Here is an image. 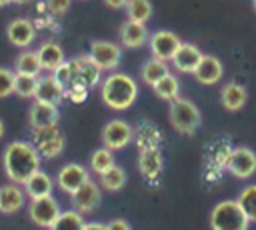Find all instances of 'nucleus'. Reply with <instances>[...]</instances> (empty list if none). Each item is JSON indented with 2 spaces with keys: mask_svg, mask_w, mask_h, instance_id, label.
Returning <instances> with one entry per match:
<instances>
[{
  "mask_svg": "<svg viewBox=\"0 0 256 230\" xmlns=\"http://www.w3.org/2000/svg\"><path fill=\"white\" fill-rule=\"evenodd\" d=\"M2 166L12 184H24L34 172L40 170V154L32 142L14 140L4 148Z\"/></svg>",
  "mask_w": 256,
  "mask_h": 230,
  "instance_id": "f257e3e1",
  "label": "nucleus"
},
{
  "mask_svg": "<svg viewBox=\"0 0 256 230\" xmlns=\"http://www.w3.org/2000/svg\"><path fill=\"white\" fill-rule=\"evenodd\" d=\"M102 102L112 110H126L138 98V84L124 72H114L102 82Z\"/></svg>",
  "mask_w": 256,
  "mask_h": 230,
  "instance_id": "f03ea898",
  "label": "nucleus"
},
{
  "mask_svg": "<svg viewBox=\"0 0 256 230\" xmlns=\"http://www.w3.org/2000/svg\"><path fill=\"white\" fill-rule=\"evenodd\" d=\"M248 224L250 220L236 200H222L210 212L212 230H248Z\"/></svg>",
  "mask_w": 256,
  "mask_h": 230,
  "instance_id": "7ed1b4c3",
  "label": "nucleus"
},
{
  "mask_svg": "<svg viewBox=\"0 0 256 230\" xmlns=\"http://www.w3.org/2000/svg\"><path fill=\"white\" fill-rule=\"evenodd\" d=\"M170 122L180 134H194L202 122V116L192 100L178 98L170 104Z\"/></svg>",
  "mask_w": 256,
  "mask_h": 230,
  "instance_id": "20e7f679",
  "label": "nucleus"
},
{
  "mask_svg": "<svg viewBox=\"0 0 256 230\" xmlns=\"http://www.w3.org/2000/svg\"><path fill=\"white\" fill-rule=\"evenodd\" d=\"M32 144L44 158H54L64 150V134L58 126L32 130Z\"/></svg>",
  "mask_w": 256,
  "mask_h": 230,
  "instance_id": "39448f33",
  "label": "nucleus"
},
{
  "mask_svg": "<svg viewBox=\"0 0 256 230\" xmlns=\"http://www.w3.org/2000/svg\"><path fill=\"white\" fill-rule=\"evenodd\" d=\"M132 138H134L132 126H130L126 120H120V118L110 120V122L102 128V132H100V140H102L104 148H108V150H112V152L126 148V146L132 142Z\"/></svg>",
  "mask_w": 256,
  "mask_h": 230,
  "instance_id": "423d86ee",
  "label": "nucleus"
},
{
  "mask_svg": "<svg viewBox=\"0 0 256 230\" xmlns=\"http://www.w3.org/2000/svg\"><path fill=\"white\" fill-rule=\"evenodd\" d=\"M148 46H150V54L156 60L168 62L176 56L178 48L182 46V40L170 32V30H156L150 38H148Z\"/></svg>",
  "mask_w": 256,
  "mask_h": 230,
  "instance_id": "0eeeda50",
  "label": "nucleus"
},
{
  "mask_svg": "<svg viewBox=\"0 0 256 230\" xmlns=\"http://www.w3.org/2000/svg\"><path fill=\"white\" fill-rule=\"evenodd\" d=\"M60 204L54 196H46V198H36V200H30L28 204V216L30 220L36 224V226H42V228H50L56 218L60 216Z\"/></svg>",
  "mask_w": 256,
  "mask_h": 230,
  "instance_id": "6e6552de",
  "label": "nucleus"
},
{
  "mask_svg": "<svg viewBox=\"0 0 256 230\" xmlns=\"http://www.w3.org/2000/svg\"><path fill=\"white\" fill-rule=\"evenodd\" d=\"M88 180H90L88 170H86L82 164H78V162H68V164H64V166L58 170V176H56L58 188H60L62 192L70 194V196H72L76 190H80Z\"/></svg>",
  "mask_w": 256,
  "mask_h": 230,
  "instance_id": "1a4fd4ad",
  "label": "nucleus"
},
{
  "mask_svg": "<svg viewBox=\"0 0 256 230\" xmlns=\"http://www.w3.org/2000/svg\"><path fill=\"white\" fill-rule=\"evenodd\" d=\"M226 168L236 178H250L256 172V154H254V150L246 148V146L232 148L228 158H226Z\"/></svg>",
  "mask_w": 256,
  "mask_h": 230,
  "instance_id": "9d476101",
  "label": "nucleus"
},
{
  "mask_svg": "<svg viewBox=\"0 0 256 230\" xmlns=\"http://www.w3.org/2000/svg\"><path fill=\"white\" fill-rule=\"evenodd\" d=\"M88 56H90V60H92L100 70H114V68L120 64L122 52H120V46L114 44V42L96 40V42H92Z\"/></svg>",
  "mask_w": 256,
  "mask_h": 230,
  "instance_id": "9b49d317",
  "label": "nucleus"
},
{
  "mask_svg": "<svg viewBox=\"0 0 256 230\" xmlns=\"http://www.w3.org/2000/svg\"><path fill=\"white\" fill-rule=\"evenodd\" d=\"M8 40L18 48H28L36 38V24L28 18H14L6 28Z\"/></svg>",
  "mask_w": 256,
  "mask_h": 230,
  "instance_id": "f8f14e48",
  "label": "nucleus"
},
{
  "mask_svg": "<svg viewBox=\"0 0 256 230\" xmlns=\"http://www.w3.org/2000/svg\"><path fill=\"white\" fill-rule=\"evenodd\" d=\"M58 106L46 104V102H34L28 110V122L32 126V130L38 128H48V126H58Z\"/></svg>",
  "mask_w": 256,
  "mask_h": 230,
  "instance_id": "ddd939ff",
  "label": "nucleus"
},
{
  "mask_svg": "<svg viewBox=\"0 0 256 230\" xmlns=\"http://www.w3.org/2000/svg\"><path fill=\"white\" fill-rule=\"evenodd\" d=\"M64 96H66V90L62 88V84L52 74L38 78V88H36V94H34L36 102H46V104L58 106Z\"/></svg>",
  "mask_w": 256,
  "mask_h": 230,
  "instance_id": "4468645a",
  "label": "nucleus"
},
{
  "mask_svg": "<svg viewBox=\"0 0 256 230\" xmlns=\"http://www.w3.org/2000/svg\"><path fill=\"white\" fill-rule=\"evenodd\" d=\"M100 198H102L100 188L96 186V182L88 180L80 190H76L72 194V206H74L76 212L86 214V212H92L100 204Z\"/></svg>",
  "mask_w": 256,
  "mask_h": 230,
  "instance_id": "2eb2a0df",
  "label": "nucleus"
},
{
  "mask_svg": "<svg viewBox=\"0 0 256 230\" xmlns=\"http://www.w3.org/2000/svg\"><path fill=\"white\" fill-rule=\"evenodd\" d=\"M202 52L198 46L194 44H188V42H182V46L178 48L176 56L172 58V64L178 72H184V74H194V70L198 68L200 60H202Z\"/></svg>",
  "mask_w": 256,
  "mask_h": 230,
  "instance_id": "dca6fc26",
  "label": "nucleus"
},
{
  "mask_svg": "<svg viewBox=\"0 0 256 230\" xmlns=\"http://www.w3.org/2000/svg\"><path fill=\"white\" fill-rule=\"evenodd\" d=\"M222 74H224L222 62L216 56H210V54H204L200 64H198V68L194 70V78L200 84H206V86H212V84L220 82Z\"/></svg>",
  "mask_w": 256,
  "mask_h": 230,
  "instance_id": "f3484780",
  "label": "nucleus"
},
{
  "mask_svg": "<svg viewBox=\"0 0 256 230\" xmlns=\"http://www.w3.org/2000/svg\"><path fill=\"white\" fill-rule=\"evenodd\" d=\"M138 168L142 172V176L150 182H154L156 178H160L162 168H164V158L160 148H148V150H140V158H138Z\"/></svg>",
  "mask_w": 256,
  "mask_h": 230,
  "instance_id": "a211bd4d",
  "label": "nucleus"
},
{
  "mask_svg": "<svg viewBox=\"0 0 256 230\" xmlns=\"http://www.w3.org/2000/svg\"><path fill=\"white\" fill-rule=\"evenodd\" d=\"M52 190H54V182L52 178L38 170L34 172L26 182H24V192L30 200H36V198H46V196H52Z\"/></svg>",
  "mask_w": 256,
  "mask_h": 230,
  "instance_id": "6ab92c4d",
  "label": "nucleus"
},
{
  "mask_svg": "<svg viewBox=\"0 0 256 230\" xmlns=\"http://www.w3.org/2000/svg\"><path fill=\"white\" fill-rule=\"evenodd\" d=\"M36 54H38V60H40L42 70H48V72H54L56 68H60L66 62L64 50L56 42H44V44H40V48L36 50Z\"/></svg>",
  "mask_w": 256,
  "mask_h": 230,
  "instance_id": "aec40b11",
  "label": "nucleus"
},
{
  "mask_svg": "<svg viewBox=\"0 0 256 230\" xmlns=\"http://www.w3.org/2000/svg\"><path fill=\"white\" fill-rule=\"evenodd\" d=\"M24 206V190L18 184H6L0 188V212L14 214Z\"/></svg>",
  "mask_w": 256,
  "mask_h": 230,
  "instance_id": "412c9836",
  "label": "nucleus"
},
{
  "mask_svg": "<svg viewBox=\"0 0 256 230\" xmlns=\"http://www.w3.org/2000/svg\"><path fill=\"white\" fill-rule=\"evenodd\" d=\"M146 40H148V30H146L144 24L126 20V22L120 26V42H122L126 48H140Z\"/></svg>",
  "mask_w": 256,
  "mask_h": 230,
  "instance_id": "4be33fe9",
  "label": "nucleus"
},
{
  "mask_svg": "<svg viewBox=\"0 0 256 230\" xmlns=\"http://www.w3.org/2000/svg\"><path fill=\"white\" fill-rule=\"evenodd\" d=\"M220 100H222V106L230 112L234 110H240L246 100H248V94H246V88L236 84V82H228L224 88H222V94H220Z\"/></svg>",
  "mask_w": 256,
  "mask_h": 230,
  "instance_id": "5701e85b",
  "label": "nucleus"
},
{
  "mask_svg": "<svg viewBox=\"0 0 256 230\" xmlns=\"http://www.w3.org/2000/svg\"><path fill=\"white\" fill-rule=\"evenodd\" d=\"M76 62H78V84L76 86H84V88L96 86L102 70L90 60V56H78Z\"/></svg>",
  "mask_w": 256,
  "mask_h": 230,
  "instance_id": "b1692460",
  "label": "nucleus"
},
{
  "mask_svg": "<svg viewBox=\"0 0 256 230\" xmlns=\"http://www.w3.org/2000/svg\"><path fill=\"white\" fill-rule=\"evenodd\" d=\"M42 70L40 66V60H38V54L34 50H24L16 56V62H14V72L16 74H26V76H38Z\"/></svg>",
  "mask_w": 256,
  "mask_h": 230,
  "instance_id": "393cba45",
  "label": "nucleus"
},
{
  "mask_svg": "<svg viewBox=\"0 0 256 230\" xmlns=\"http://www.w3.org/2000/svg\"><path fill=\"white\" fill-rule=\"evenodd\" d=\"M160 142V130L156 128L154 122L144 120L138 130H136V144L140 150H148V148H158Z\"/></svg>",
  "mask_w": 256,
  "mask_h": 230,
  "instance_id": "a878e982",
  "label": "nucleus"
},
{
  "mask_svg": "<svg viewBox=\"0 0 256 230\" xmlns=\"http://www.w3.org/2000/svg\"><path fill=\"white\" fill-rule=\"evenodd\" d=\"M168 74H170V70H168L166 62L156 60V58L146 60L144 66H142V80H144L146 84H150V86L158 84V82H160L164 76H168Z\"/></svg>",
  "mask_w": 256,
  "mask_h": 230,
  "instance_id": "bb28decb",
  "label": "nucleus"
},
{
  "mask_svg": "<svg viewBox=\"0 0 256 230\" xmlns=\"http://www.w3.org/2000/svg\"><path fill=\"white\" fill-rule=\"evenodd\" d=\"M52 76L62 84L64 90L76 86V84H78V62H76V58L66 60L60 68H56V70L52 72Z\"/></svg>",
  "mask_w": 256,
  "mask_h": 230,
  "instance_id": "cd10ccee",
  "label": "nucleus"
},
{
  "mask_svg": "<svg viewBox=\"0 0 256 230\" xmlns=\"http://www.w3.org/2000/svg\"><path fill=\"white\" fill-rule=\"evenodd\" d=\"M126 16L130 22L146 24L148 18L152 16V4L150 0H128L126 4Z\"/></svg>",
  "mask_w": 256,
  "mask_h": 230,
  "instance_id": "c85d7f7f",
  "label": "nucleus"
},
{
  "mask_svg": "<svg viewBox=\"0 0 256 230\" xmlns=\"http://www.w3.org/2000/svg\"><path fill=\"white\" fill-rule=\"evenodd\" d=\"M84 218L76 210H64L48 230H84Z\"/></svg>",
  "mask_w": 256,
  "mask_h": 230,
  "instance_id": "c756f323",
  "label": "nucleus"
},
{
  "mask_svg": "<svg viewBox=\"0 0 256 230\" xmlns=\"http://www.w3.org/2000/svg\"><path fill=\"white\" fill-rule=\"evenodd\" d=\"M152 88H154V94H156L158 98H162V100L174 102V100L180 98V84H178V80H176L172 74L164 76V78H162L158 84H154Z\"/></svg>",
  "mask_w": 256,
  "mask_h": 230,
  "instance_id": "7c9ffc66",
  "label": "nucleus"
},
{
  "mask_svg": "<svg viewBox=\"0 0 256 230\" xmlns=\"http://www.w3.org/2000/svg\"><path fill=\"white\" fill-rule=\"evenodd\" d=\"M236 202H238V206L242 208V212L246 214V218H248L250 222H256V184L246 186V188L240 192V196L236 198Z\"/></svg>",
  "mask_w": 256,
  "mask_h": 230,
  "instance_id": "2f4dec72",
  "label": "nucleus"
},
{
  "mask_svg": "<svg viewBox=\"0 0 256 230\" xmlns=\"http://www.w3.org/2000/svg\"><path fill=\"white\" fill-rule=\"evenodd\" d=\"M124 184H126V174L116 164L112 168H108L106 172L100 174V186H104L106 190H112L114 192V190H120Z\"/></svg>",
  "mask_w": 256,
  "mask_h": 230,
  "instance_id": "473e14b6",
  "label": "nucleus"
},
{
  "mask_svg": "<svg viewBox=\"0 0 256 230\" xmlns=\"http://www.w3.org/2000/svg\"><path fill=\"white\" fill-rule=\"evenodd\" d=\"M38 88V76H26V74H16L14 76V94L20 98H34Z\"/></svg>",
  "mask_w": 256,
  "mask_h": 230,
  "instance_id": "72a5a7b5",
  "label": "nucleus"
},
{
  "mask_svg": "<svg viewBox=\"0 0 256 230\" xmlns=\"http://www.w3.org/2000/svg\"><path fill=\"white\" fill-rule=\"evenodd\" d=\"M112 166H114V154H112V150L98 148V150L92 152V156H90V170H94L96 174H102V172H106Z\"/></svg>",
  "mask_w": 256,
  "mask_h": 230,
  "instance_id": "f704fd0d",
  "label": "nucleus"
},
{
  "mask_svg": "<svg viewBox=\"0 0 256 230\" xmlns=\"http://www.w3.org/2000/svg\"><path fill=\"white\" fill-rule=\"evenodd\" d=\"M14 76H16V72L0 66V98L14 94Z\"/></svg>",
  "mask_w": 256,
  "mask_h": 230,
  "instance_id": "c9c22d12",
  "label": "nucleus"
},
{
  "mask_svg": "<svg viewBox=\"0 0 256 230\" xmlns=\"http://www.w3.org/2000/svg\"><path fill=\"white\" fill-rule=\"evenodd\" d=\"M86 96H88V88H84V86H72V88L66 90V98H70V100L76 102V104L84 102Z\"/></svg>",
  "mask_w": 256,
  "mask_h": 230,
  "instance_id": "e433bc0d",
  "label": "nucleus"
},
{
  "mask_svg": "<svg viewBox=\"0 0 256 230\" xmlns=\"http://www.w3.org/2000/svg\"><path fill=\"white\" fill-rule=\"evenodd\" d=\"M46 6L54 16H62L70 8V0H46Z\"/></svg>",
  "mask_w": 256,
  "mask_h": 230,
  "instance_id": "4c0bfd02",
  "label": "nucleus"
},
{
  "mask_svg": "<svg viewBox=\"0 0 256 230\" xmlns=\"http://www.w3.org/2000/svg\"><path fill=\"white\" fill-rule=\"evenodd\" d=\"M106 226H108V230H132V226H130L124 218H114V220H110Z\"/></svg>",
  "mask_w": 256,
  "mask_h": 230,
  "instance_id": "58836bf2",
  "label": "nucleus"
},
{
  "mask_svg": "<svg viewBox=\"0 0 256 230\" xmlns=\"http://www.w3.org/2000/svg\"><path fill=\"white\" fill-rule=\"evenodd\" d=\"M104 4L110 6V8H114V10H118V8H126L128 0H104Z\"/></svg>",
  "mask_w": 256,
  "mask_h": 230,
  "instance_id": "ea45409f",
  "label": "nucleus"
},
{
  "mask_svg": "<svg viewBox=\"0 0 256 230\" xmlns=\"http://www.w3.org/2000/svg\"><path fill=\"white\" fill-rule=\"evenodd\" d=\"M84 230H108V226L104 222H86Z\"/></svg>",
  "mask_w": 256,
  "mask_h": 230,
  "instance_id": "a19ab883",
  "label": "nucleus"
},
{
  "mask_svg": "<svg viewBox=\"0 0 256 230\" xmlns=\"http://www.w3.org/2000/svg\"><path fill=\"white\" fill-rule=\"evenodd\" d=\"M2 136H4V122L0 120V138H2Z\"/></svg>",
  "mask_w": 256,
  "mask_h": 230,
  "instance_id": "79ce46f5",
  "label": "nucleus"
},
{
  "mask_svg": "<svg viewBox=\"0 0 256 230\" xmlns=\"http://www.w3.org/2000/svg\"><path fill=\"white\" fill-rule=\"evenodd\" d=\"M10 2H12V0H0V8H2V6H8Z\"/></svg>",
  "mask_w": 256,
  "mask_h": 230,
  "instance_id": "37998d69",
  "label": "nucleus"
},
{
  "mask_svg": "<svg viewBox=\"0 0 256 230\" xmlns=\"http://www.w3.org/2000/svg\"><path fill=\"white\" fill-rule=\"evenodd\" d=\"M14 4H26V2H30V0H12Z\"/></svg>",
  "mask_w": 256,
  "mask_h": 230,
  "instance_id": "c03bdc74",
  "label": "nucleus"
},
{
  "mask_svg": "<svg viewBox=\"0 0 256 230\" xmlns=\"http://www.w3.org/2000/svg\"><path fill=\"white\" fill-rule=\"evenodd\" d=\"M252 4H254V10H256V0H252Z\"/></svg>",
  "mask_w": 256,
  "mask_h": 230,
  "instance_id": "a18cd8bd",
  "label": "nucleus"
}]
</instances>
